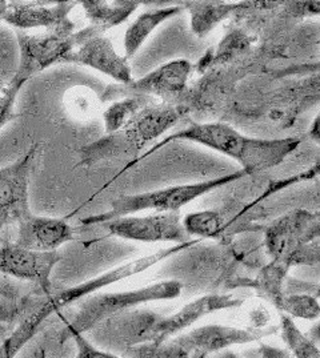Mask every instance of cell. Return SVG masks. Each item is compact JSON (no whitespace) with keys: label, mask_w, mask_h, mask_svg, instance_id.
I'll list each match as a JSON object with an SVG mask.
<instances>
[{"label":"cell","mask_w":320,"mask_h":358,"mask_svg":"<svg viewBox=\"0 0 320 358\" xmlns=\"http://www.w3.org/2000/svg\"><path fill=\"white\" fill-rule=\"evenodd\" d=\"M193 141L209 147L237 160L247 175L265 172L279 166L300 145L298 138H255L242 135L235 128L224 123L193 124L186 129L160 140L150 151L134 160L131 166L150 157L171 141ZM130 166V168H131Z\"/></svg>","instance_id":"6da1fadb"},{"label":"cell","mask_w":320,"mask_h":358,"mask_svg":"<svg viewBox=\"0 0 320 358\" xmlns=\"http://www.w3.org/2000/svg\"><path fill=\"white\" fill-rule=\"evenodd\" d=\"M181 116V110L172 104H155L150 101L122 128L83 147L78 166H92L106 160L130 159L119 173L122 175L130 169L139 151L176 124Z\"/></svg>","instance_id":"7a4b0ae2"},{"label":"cell","mask_w":320,"mask_h":358,"mask_svg":"<svg viewBox=\"0 0 320 358\" xmlns=\"http://www.w3.org/2000/svg\"><path fill=\"white\" fill-rule=\"evenodd\" d=\"M277 328L271 329H240L223 325H206L196 328L178 337H171L162 344L147 343L130 346L125 357L137 358H203L215 352H221L232 345L250 344L271 336Z\"/></svg>","instance_id":"3957f363"},{"label":"cell","mask_w":320,"mask_h":358,"mask_svg":"<svg viewBox=\"0 0 320 358\" xmlns=\"http://www.w3.org/2000/svg\"><path fill=\"white\" fill-rule=\"evenodd\" d=\"M183 284L181 281L166 280L138 289L103 294L92 293L84 297L85 300L79 305L78 312L71 318L70 322H67L62 331L56 333L57 343H66L75 333L92 331L99 324L141 303L178 299Z\"/></svg>","instance_id":"277c9868"},{"label":"cell","mask_w":320,"mask_h":358,"mask_svg":"<svg viewBox=\"0 0 320 358\" xmlns=\"http://www.w3.org/2000/svg\"><path fill=\"white\" fill-rule=\"evenodd\" d=\"M320 213L296 209L274 221L265 234L267 255L291 268L319 262Z\"/></svg>","instance_id":"5b68a950"},{"label":"cell","mask_w":320,"mask_h":358,"mask_svg":"<svg viewBox=\"0 0 320 358\" xmlns=\"http://www.w3.org/2000/svg\"><path fill=\"white\" fill-rule=\"evenodd\" d=\"M97 34L102 32L94 26L76 31L75 23L34 35L25 29H18L19 67L13 79L25 84L29 78L56 63H64L71 51Z\"/></svg>","instance_id":"8992f818"},{"label":"cell","mask_w":320,"mask_h":358,"mask_svg":"<svg viewBox=\"0 0 320 358\" xmlns=\"http://www.w3.org/2000/svg\"><path fill=\"white\" fill-rule=\"evenodd\" d=\"M247 176L246 171L240 169L234 173L225 175L218 179L209 180L195 184H184V185H172L167 188H162L153 192L139 193V194H125L119 196L112 201L111 209L87 217L82 220L84 225H94L111 220L119 216L134 215L141 210H156V212H179L181 208L190 204L197 197L212 192L223 185L237 181Z\"/></svg>","instance_id":"52a82bcc"},{"label":"cell","mask_w":320,"mask_h":358,"mask_svg":"<svg viewBox=\"0 0 320 358\" xmlns=\"http://www.w3.org/2000/svg\"><path fill=\"white\" fill-rule=\"evenodd\" d=\"M197 244H200V240H191V241H187V243H179V244H175L169 248L162 249V250H158V252L151 253V255H147L141 259L125 262L123 265L116 266L115 269L98 275L92 280L82 282L76 287L62 290V292L55 293V294L51 293L47 297V305H48V308L53 313H56L59 309H62L67 305H71V303H76V301L82 300L84 297L92 294V293H97L98 290L104 288V287H109V285H112L115 282H119V281L125 280L128 277L143 273L144 271L150 269L155 264L163 262L171 256H175L176 253L183 252L186 249L193 248Z\"/></svg>","instance_id":"ba28073f"},{"label":"cell","mask_w":320,"mask_h":358,"mask_svg":"<svg viewBox=\"0 0 320 358\" xmlns=\"http://www.w3.org/2000/svg\"><path fill=\"white\" fill-rule=\"evenodd\" d=\"M107 232L125 240L140 243H187L191 236L183 227L179 212H158L147 216L125 215L102 222Z\"/></svg>","instance_id":"9c48e42d"},{"label":"cell","mask_w":320,"mask_h":358,"mask_svg":"<svg viewBox=\"0 0 320 358\" xmlns=\"http://www.w3.org/2000/svg\"><path fill=\"white\" fill-rule=\"evenodd\" d=\"M42 145L35 143L20 159L0 169V232L28 215V187Z\"/></svg>","instance_id":"30bf717a"},{"label":"cell","mask_w":320,"mask_h":358,"mask_svg":"<svg viewBox=\"0 0 320 358\" xmlns=\"http://www.w3.org/2000/svg\"><path fill=\"white\" fill-rule=\"evenodd\" d=\"M243 303V299L232 294H209L200 297L195 301L184 305L179 312L171 316L156 317V320H153L143 331L141 343H147L153 346L162 344L186 328L194 325L202 317L224 309L239 308Z\"/></svg>","instance_id":"8fae6325"},{"label":"cell","mask_w":320,"mask_h":358,"mask_svg":"<svg viewBox=\"0 0 320 358\" xmlns=\"http://www.w3.org/2000/svg\"><path fill=\"white\" fill-rule=\"evenodd\" d=\"M62 260L57 250L38 252L22 248L15 243L0 247V273L28 281L51 294V275L56 264Z\"/></svg>","instance_id":"7c38bea8"},{"label":"cell","mask_w":320,"mask_h":358,"mask_svg":"<svg viewBox=\"0 0 320 358\" xmlns=\"http://www.w3.org/2000/svg\"><path fill=\"white\" fill-rule=\"evenodd\" d=\"M193 69L194 66L186 59L171 60L139 80L109 88L106 96H178L187 88Z\"/></svg>","instance_id":"4fadbf2b"},{"label":"cell","mask_w":320,"mask_h":358,"mask_svg":"<svg viewBox=\"0 0 320 358\" xmlns=\"http://www.w3.org/2000/svg\"><path fill=\"white\" fill-rule=\"evenodd\" d=\"M64 63L81 64L97 69L118 83L127 84L132 80L128 59L116 52L111 41L106 38L104 34L92 35L84 41L74 51H71L64 59Z\"/></svg>","instance_id":"5bb4252c"},{"label":"cell","mask_w":320,"mask_h":358,"mask_svg":"<svg viewBox=\"0 0 320 358\" xmlns=\"http://www.w3.org/2000/svg\"><path fill=\"white\" fill-rule=\"evenodd\" d=\"M76 238L78 229L67 221L31 213L18 222V236L14 243L22 248L51 252Z\"/></svg>","instance_id":"9a60e30c"},{"label":"cell","mask_w":320,"mask_h":358,"mask_svg":"<svg viewBox=\"0 0 320 358\" xmlns=\"http://www.w3.org/2000/svg\"><path fill=\"white\" fill-rule=\"evenodd\" d=\"M76 6L71 1L42 4L36 0L27 3H14L8 4L4 22L18 29H32V28L66 27L74 22L70 14Z\"/></svg>","instance_id":"2e32d148"},{"label":"cell","mask_w":320,"mask_h":358,"mask_svg":"<svg viewBox=\"0 0 320 358\" xmlns=\"http://www.w3.org/2000/svg\"><path fill=\"white\" fill-rule=\"evenodd\" d=\"M42 4H53L62 1H71L75 6H82L90 26L98 28L102 34L119 24L134 14L143 0H36Z\"/></svg>","instance_id":"e0dca14e"},{"label":"cell","mask_w":320,"mask_h":358,"mask_svg":"<svg viewBox=\"0 0 320 358\" xmlns=\"http://www.w3.org/2000/svg\"><path fill=\"white\" fill-rule=\"evenodd\" d=\"M15 280L14 277L0 273V324H19L44 293L38 294L41 288L34 290V293L22 290V285L16 284Z\"/></svg>","instance_id":"ac0fdd59"},{"label":"cell","mask_w":320,"mask_h":358,"mask_svg":"<svg viewBox=\"0 0 320 358\" xmlns=\"http://www.w3.org/2000/svg\"><path fill=\"white\" fill-rule=\"evenodd\" d=\"M184 11V6H168L148 10L140 14L125 29V57L130 59L135 55L148 39L156 28L163 24L169 17H174Z\"/></svg>","instance_id":"d6986e66"},{"label":"cell","mask_w":320,"mask_h":358,"mask_svg":"<svg viewBox=\"0 0 320 358\" xmlns=\"http://www.w3.org/2000/svg\"><path fill=\"white\" fill-rule=\"evenodd\" d=\"M191 16V27L196 36L203 38L223 20L237 13V3L225 0H188L184 4Z\"/></svg>","instance_id":"ffe728a7"},{"label":"cell","mask_w":320,"mask_h":358,"mask_svg":"<svg viewBox=\"0 0 320 358\" xmlns=\"http://www.w3.org/2000/svg\"><path fill=\"white\" fill-rule=\"evenodd\" d=\"M288 271L290 268L286 266L284 264L271 260V262L260 271L258 278L252 282V287L253 289H256V293L260 297L278 306L281 297L286 294L283 289V282L287 277Z\"/></svg>","instance_id":"44dd1931"},{"label":"cell","mask_w":320,"mask_h":358,"mask_svg":"<svg viewBox=\"0 0 320 358\" xmlns=\"http://www.w3.org/2000/svg\"><path fill=\"white\" fill-rule=\"evenodd\" d=\"M183 227L190 236L202 238H218L223 234L225 220L216 210H202L183 217Z\"/></svg>","instance_id":"7402d4cb"},{"label":"cell","mask_w":320,"mask_h":358,"mask_svg":"<svg viewBox=\"0 0 320 358\" xmlns=\"http://www.w3.org/2000/svg\"><path fill=\"white\" fill-rule=\"evenodd\" d=\"M150 101V97L146 96H125L115 101L103 113L106 134H111L122 128L135 113H138Z\"/></svg>","instance_id":"603a6c76"},{"label":"cell","mask_w":320,"mask_h":358,"mask_svg":"<svg viewBox=\"0 0 320 358\" xmlns=\"http://www.w3.org/2000/svg\"><path fill=\"white\" fill-rule=\"evenodd\" d=\"M280 334L295 357L320 358L319 348L299 331L293 318L287 315L280 316Z\"/></svg>","instance_id":"cb8c5ba5"},{"label":"cell","mask_w":320,"mask_h":358,"mask_svg":"<svg viewBox=\"0 0 320 358\" xmlns=\"http://www.w3.org/2000/svg\"><path fill=\"white\" fill-rule=\"evenodd\" d=\"M277 308L281 312H287L290 316L305 320H315L320 315L318 299L308 294H284Z\"/></svg>","instance_id":"d4e9b609"},{"label":"cell","mask_w":320,"mask_h":358,"mask_svg":"<svg viewBox=\"0 0 320 358\" xmlns=\"http://www.w3.org/2000/svg\"><path fill=\"white\" fill-rule=\"evenodd\" d=\"M23 85L25 84L11 79L10 83L1 90V92H0V129L7 123H10L11 120H14L15 116H16L15 115V101H16L18 94Z\"/></svg>","instance_id":"484cf974"},{"label":"cell","mask_w":320,"mask_h":358,"mask_svg":"<svg viewBox=\"0 0 320 358\" xmlns=\"http://www.w3.org/2000/svg\"><path fill=\"white\" fill-rule=\"evenodd\" d=\"M319 0H286L284 10L295 17L319 14Z\"/></svg>","instance_id":"4316f807"},{"label":"cell","mask_w":320,"mask_h":358,"mask_svg":"<svg viewBox=\"0 0 320 358\" xmlns=\"http://www.w3.org/2000/svg\"><path fill=\"white\" fill-rule=\"evenodd\" d=\"M75 345L78 348V355L76 357L79 358H115L116 356L112 353H103L102 350L97 349L94 345L91 344L88 340L83 337V333H75L71 337Z\"/></svg>","instance_id":"83f0119b"},{"label":"cell","mask_w":320,"mask_h":358,"mask_svg":"<svg viewBox=\"0 0 320 358\" xmlns=\"http://www.w3.org/2000/svg\"><path fill=\"white\" fill-rule=\"evenodd\" d=\"M286 0H243L237 3V13L250 10H272L284 4Z\"/></svg>","instance_id":"f1b7e54d"},{"label":"cell","mask_w":320,"mask_h":358,"mask_svg":"<svg viewBox=\"0 0 320 358\" xmlns=\"http://www.w3.org/2000/svg\"><path fill=\"white\" fill-rule=\"evenodd\" d=\"M309 136H311V138H314L316 143L319 141V117H315L314 123L311 125Z\"/></svg>","instance_id":"f546056e"},{"label":"cell","mask_w":320,"mask_h":358,"mask_svg":"<svg viewBox=\"0 0 320 358\" xmlns=\"http://www.w3.org/2000/svg\"><path fill=\"white\" fill-rule=\"evenodd\" d=\"M7 8H8V0H0V23L4 22Z\"/></svg>","instance_id":"4dcf8cb0"}]
</instances>
